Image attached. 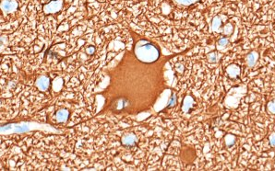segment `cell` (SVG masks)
<instances>
[{
	"label": "cell",
	"mask_w": 275,
	"mask_h": 171,
	"mask_svg": "<svg viewBox=\"0 0 275 171\" xmlns=\"http://www.w3.org/2000/svg\"><path fill=\"white\" fill-rule=\"evenodd\" d=\"M129 106V102H128V99H117L115 101L112 102V109L113 110H116V111H121V110H124L125 109Z\"/></svg>",
	"instance_id": "6da1fadb"
},
{
	"label": "cell",
	"mask_w": 275,
	"mask_h": 171,
	"mask_svg": "<svg viewBox=\"0 0 275 171\" xmlns=\"http://www.w3.org/2000/svg\"><path fill=\"white\" fill-rule=\"evenodd\" d=\"M136 142V137L132 134H128V135H126L123 138V144H126V145H132V144H135Z\"/></svg>",
	"instance_id": "7a4b0ae2"
},
{
	"label": "cell",
	"mask_w": 275,
	"mask_h": 171,
	"mask_svg": "<svg viewBox=\"0 0 275 171\" xmlns=\"http://www.w3.org/2000/svg\"><path fill=\"white\" fill-rule=\"evenodd\" d=\"M175 102H176V96H174V97H173V99H171V101H170V104H169V106H168V108H171V106L174 105Z\"/></svg>",
	"instance_id": "3957f363"
}]
</instances>
